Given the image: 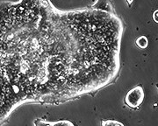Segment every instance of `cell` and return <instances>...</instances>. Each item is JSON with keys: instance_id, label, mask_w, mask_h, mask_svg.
Returning <instances> with one entry per match:
<instances>
[{"instance_id": "cell-5", "label": "cell", "mask_w": 158, "mask_h": 126, "mask_svg": "<svg viewBox=\"0 0 158 126\" xmlns=\"http://www.w3.org/2000/svg\"><path fill=\"white\" fill-rule=\"evenodd\" d=\"M136 46L141 49H146L148 46V40L146 36H140L136 39Z\"/></svg>"}, {"instance_id": "cell-4", "label": "cell", "mask_w": 158, "mask_h": 126, "mask_svg": "<svg viewBox=\"0 0 158 126\" xmlns=\"http://www.w3.org/2000/svg\"><path fill=\"white\" fill-rule=\"evenodd\" d=\"M34 126H76L69 120L47 121L41 118H37L34 121Z\"/></svg>"}, {"instance_id": "cell-6", "label": "cell", "mask_w": 158, "mask_h": 126, "mask_svg": "<svg viewBox=\"0 0 158 126\" xmlns=\"http://www.w3.org/2000/svg\"><path fill=\"white\" fill-rule=\"evenodd\" d=\"M101 126H125L123 123L113 119H103L101 121Z\"/></svg>"}, {"instance_id": "cell-3", "label": "cell", "mask_w": 158, "mask_h": 126, "mask_svg": "<svg viewBox=\"0 0 158 126\" xmlns=\"http://www.w3.org/2000/svg\"><path fill=\"white\" fill-rule=\"evenodd\" d=\"M145 93L141 85H137L130 89L125 96V104L130 109H138L144 101Z\"/></svg>"}, {"instance_id": "cell-2", "label": "cell", "mask_w": 158, "mask_h": 126, "mask_svg": "<svg viewBox=\"0 0 158 126\" xmlns=\"http://www.w3.org/2000/svg\"><path fill=\"white\" fill-rule=\"evenodd\" d=\"M22 104L0 70V126L6 123L11 113Z\"/></svg>"}, {"instance_id": "cell-1", "label": "cell", "mask_w": 158, "mask_h": 126, "mask_svg": "<svg viewBox=\"0 0 158 126\" xmlns=\"http://www.w3.org/2000/svg\"><path fill=\"white\" fill-rule=\"evenodd\" d=\"M124 24L107 1L61 11L50 1L0 3V70L24 103L57 104L113 83Z\"/></svg>"}]
</instances>
